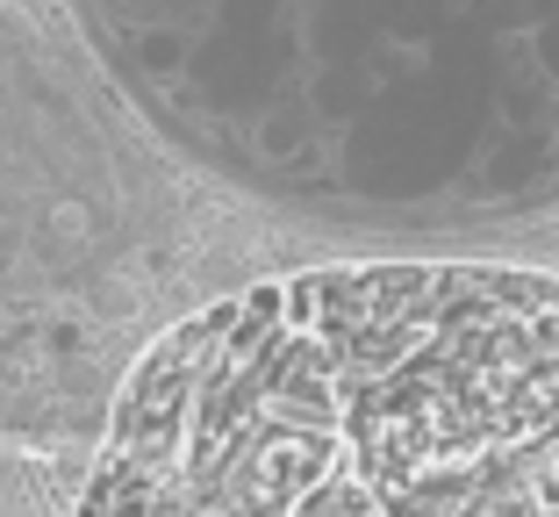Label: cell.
Returning <instances> with one entry per match:
<instances>
[{
    "label": "cell",
    "instance_id": "6da1fadb",
    "mask_svg": "<svg viewBox=\"0 0 559 517\" xmlns=\"http://www.w3.org/2000/svg\"><path fill=\"white\" fill-rule=\"evenodd\" d=\"M309 510H373V489H309Z\"/></svg>",
    "mask_w": 559,
    "mask_h": 517
}]
</instances>
